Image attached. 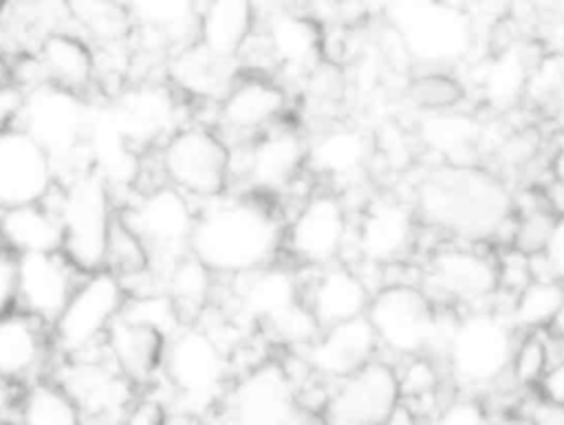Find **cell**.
<instances>
[{"instance_id":"6da1fadb","label":"cell","mask_w":564,"mask_h":425,"mask_svg":"<svg viewBox=\"0 0 564 425\" xmlns=\"http://www.w3.org/2000/svg\"><path fill=\"white\" fill-rule=\"evenodd\" d=\"M284 214L264 196L229 189L198 203L189 251L218 277H236L282 258Z\"/></svg>"},{"instance_id":"7a4b0ae2","label":"cell","mask_w":564,"mask_h":425,"mask_svg":"<svg viewBox=\"0 0 564 425\" xmlns=\"http://www.w3.org/2000/svg\"><path fill=\"white\" fill-rule=\"evenodd\" d=\"M236 374L234 357L205 322H187L165 341L159 383L167 390V421L218 412Z\"/></svg>"},{"instance_id":"3957f363","label":"cell","mask_w":564,"mask_h":425,"mask_svg":"<svg viewBox=\"0 0 564 425\" xmlns=\"http://www.w3.org/2000/svg\"><path fill=\"white\" fill-rule=\"evenodd\" d=\"M416 205L421 216L441 229L465 238H489L511 218L513 198L491 172L443 163L421 178Z\"/></svg>"},{"instance_id":"277c9868","label":"cell","mask_w":564,"mask_h":425,"mask_svg":"<svg viewBox=\"0 0 564 425\" xmlns=\"http://www.w3.org/2000/svg\"><path fill=\"white\" fill-rule=\"evenodd\" d=\"M46 198L62 220V251L84 273L106 269V247L119 211L110 183L93 165H82L59 174Z\"/></svg>"},{"instance_id":"5b68a950","label":"cell","mask_w":564,"mask_h":425,"mask_svg":"<svg viewBox=\"0 0 564 425\" xmlns=\"http://www.w3.org/2000/svg\"><path fill=\"white\" fill-rule=\"evenodd\" d=\"M324 24L317 15L293 2L262 9L260 26L240 57V68L262 70L286 79H304L324 59Z\"/></svg>"},{"instance_id":"8992f818","label":"cell","mask_w":564,"mask_h":425,"mask_svg":"<svg viewBox=\"0 0 564 425\" xmlns=\"http://www.w3.org/2000/svg\"><path fill=\"white\" fill-rule=\"evenodd\" d=\"M150 154L156 178L198 203L231 187V145L212 123H183Z\"/></svg>"},{"instance_id":"52a82bcc","label":"cell","mask_w":564,"mask_h":425,"mask_svg":"<svg viewBox=\"0 0 564 425\" xmlns=\"http://www.w3.org/2000/svg\"><path fill=\"white\" fill-rule=\"evenodd\" d=\"M308 137L291 117L260 134L231 145V187L264 198H280L308 170Z\"/></svg>"},{"instance_id":"ba28073f","label":"cell","mask_w":564,"mask_h":425,"mask_svg":"<svg viewBox=\"0 0 564 425\" xmlns=\"http://www.w3.org/2000/svg\"><path fill=\"white\" fill-rule=\"evenodd\" d=\"M383 18L405 53L425 64L456 62L474 44L471 15L449 0H383Z\"/></svg>"},{"instance_id":"9c48e42d","label":"cell","mask_w":564,"mask_h":425,"mask_svg":"<svg viewBox=\"0 0 564 425\" xmlns=\"http://www.w3.org/2000/svg\"><path fill=\"white\" fill-rule=\"evenodd\" d=\"M90 112L93 103L88 97L53 84H40L24 90V103L15 126L26 130L51 154L59 176L68 170L90 165L86 152Z\"/></svg>"},{"instance_id":"30bf717a","label":"cell","mask_w":564,"mask_h":425,"mask_svg":"<svg viewBox=\"0 0 564 425\" xmlns=\"http://www.w3.org/2000/svg\"><path fill=\"white\" fill-rule=\"evenodd\" d=\"M119 216L152 253L154 269L189 253L198 200L165 181L139 183L119 200Z\"/></svg>"},{"instance_id":"8fae6325","label":"cell","mask_w":564,"mask_h":425,"mask_svg":"<svg viewBox=\"0 0 564 425\" xmlns=\"http://www.w3.org/2000/svg\"><path fill=\"white\" fill-rule=\"evenodd\" d=\"M218 416L225 423L240 425H284L313 418L300 401L297 383L286 361L278 357H264L236 372Z\"/></svg>"},{"instance_id":"7c38bea8","label":"cell","mask_w":564,"mask_h":425,"mask_svg":"<svg viewBox=\"0 0 564 425\" xmlns=\"http://www.w3.org/2000/svg\"><path fill=\"white\" fill-rule=\"evenodd\" d=\"M128 288L110 269L82 275L66 306L51 324L57 357H73L104 346L110 326L123 313Z\"/></svg>"},{"instance_id":"4fadbf2b","label":"cell","mask_w":564,"mask_h":425,"mask_svg":"<svg viewBox=\"0 0 564 425\" xmlns=\"http://www.w3.org/2000/svg\"><path fill=\"white\" fill-rule=\"evenodd\" d=\"M350 236L341 196L333 189H311L284 218L282 258L297 269H317L341 260Z\"/></svg>"},{"instance_id":"5bb4252c","label":"cell","mask_w":564,"mask_h":425,"mask_svg":"<svg viewBox=\"0 0 564 425\" xmlns=\"http://www.w3.org/2000/svg\"><path fill=\"white\" fill-rule=\"evenodd\" d=\"M223 313L251 333H264L302 299V269L284 258L236 277H220Z\"/></svg>"},{"instance_id":"9a60e30c","label":"cell","mask_w":564,"mask_h":425,"mask_svg":"<svg viewBox=\"0 0 564 425\" xmlns=\"http://www.w3.org/2000/svg\"><path fill=\"white\" fill-rule=\"evenodd\" d=\"M75 399L82 418L90 423H121L141 390L110 361L104 346L90 352L57 357L51 372Z\"/></svg>"},{"instance_id":"2e32d148","label":"cell","mask_w":564,"mask_h":425,"mask_svg":"<svg viewBox=\"0 0 564 425\" xmlns=\"http://www.w3.org/2000/svg\"><path fill=\"white\" fill-rule=\"evenodd\" d=\"M286 117H291L289 86L269 73L240 68L220 99L214 101L212 126L229 145H236Z\"/></svg>"},{"instance_id":"e0dca14e","label":"cell","mask_w":564,"mask_h":425,"mask_svg":"<svg viewBox=\"0 0 564 425\" xmlns=\"http://www.w3.org/2000/svg\"><path fill=\"white\" fill-rule=\"evenodd\" d=\"M108 99L106 106L115 126L143 154L187 123L183 121L187 99L167 79H132Z\"/></svg>"},{"instance_id":"ac0fdd59","label":"cell","mask_w":564,"mask_h":425,"mask_svg":"<svg viewBox=\"0 0 564 425\" xmlns=\"http://www.w3.org/2000/svg\"><path fill=\"white\" fill-rule=\"evenodd\" d=\"M366 317L377 333L379 346L403 357L425 352L441 330L427 293L403 282L375 291Z\"/></svg>"},{"instance_id":"d6986e66","label":"cell","mask_w":564,"mask_h":425,"mask_svg":"<svg viewBox=\"0 0 564 425\" xmlns=\"http://www.w3.org/2000/svg\"><path fill=\"white\" fill-rule=\"evenodd\" d=\"M513 337L507 322L494 313H471L458 319L447 337L449 368L463 383L498 381L511 366Z\"/></svg>"},{"instance_id":"ffe728a7","label":"cell","mask_w":564,"mask_h":425,"mask_svg":"<svg viewBox=\"0 0 564 425\" xmlns=\"http://www.w3.org/2000/svg\"><path fill=\"white\" fill-rule=\"evenodd\" d=\"M401 401L399 374L383 359H372L352 374L330 383L322 421L335 425L388 423Z\"/></svg>"},{"instance_id":"44dd1931","label":"cell","mask_w":564,"mask_h":425,"mask_svg":"<svg viewBox=\"0 0 564 425\" xmlns=\"http://www.w3.org/2000/svg\"><path fill=\"white\" fill-rule=\"evenodd\" d=\"M82 275L62 249L15 255V306L53 324Z\"/></svg>"},{"instance_id":"7402d4cb","label":"cell","mask_w":564,"mask_h":425,"mask_svg":"<svg viewBox=\"0 0 564 425\" xmlns=\"http://www.w3.org/2000/svg\"><path fill=\"white\" fill-rule=\"evenodd\" d=\"M55 183L51 154L20 126L0 128V209L44 200Z\"/></svg>"},{"instance_id":"603a6c76","label":"cell","mask_w":564,"mask_h":425,"mask_svg":"<svg viewBox=\"0 0 564 425\" xmlns=\"http://www.w3.org/2000/svg\"><path fill=\"white\" fill-rule=\"evenodd\" d=\"M57 350L51 324L40 317L11 308L0 315V379L22 388L53 372Z\"/></svg>"},{"instance_id":"cb8c5ba5","label":"cell","mask_w":564,"mask_h":425,"mask_svg":"<svg viewBox=\"0 0 564 425\" xmlns=\"http://www.w3.org/2000/svg\"><path fill=\"white\" fill-rule=\"evenodd\" d=\"M357 255L372 266L401 262L414 244V214L392 196H372L359 211L352 229Z\"/></svg>"},{"instance_id":"d4e9b609","label":"cell","mask_w":564,"mask_h":425,"mask_svg":"<svg viewBox=\"0 0 564 425\" xmlns=\"http://www.w3.org/2000/svg\"><path fill=\"white\" fill-rule=\"evenodd\" d=\"M379 339L368 317L326 326L313 341L295 350L306 368L322 381L335 383L377 357Z\"/></svg>"},{"instance_id":"484cf974","label":"cell","mask_w":564,"mask_h":425,"mask_svg":"<svg viewBox=\"0 0 564 425\" xmlns=\"http://www.w3.org/2000/svg\"><path fill=\"white\" fill-rule=\"evenodd\" d=\"M370 297L366 280L341 260L302 269V299L322 328L366 315Z\"/></svg>"},{"instance_id":"4316f807","label":"cell","mask_w":564,"mask_h":425,"mask_svg":"<svg viewBox=\"0 0 564 425\" xmlns=\"http://www.w3.org/2000/svg\"><path fill=\"white\" fill-rule=\"evenodd\" d=\"M42 84L88 97L99 92L95 46L75 29L64 26L46 33L33 48Z\"/></svg>"},{"instance_id":"83f0119b","label":"cell","mask_w":564,"mask_h":425,"mask_svg":"<svg viewBox=\"0 0 564 425\" xmlns=\"http://www.w3.org/2000/svg\"><path fill=\"white\" fill-rule=\"evenodd\" d=\"M262 20V0H198L196 37L209 55L240 64Z\"/></svg>"},{"instance_id":"f1b7e54d","label":"cell","mask_w":564,"mask_h":425,"mask_svg":"<svg viewBox=\"0 0 564 425\" xmlns=\"http://www.w3.org/2000/svg\"><path fill=\"white\" fill-rule=\"evenodd\" d=\"M427 262V282L443 297L478 302L500 288V262L471 249L438 247Z\"/></svg>"},{"instance_id":"f546056e","label":"cell","mask_w":564,"mask_h":425,"mask_svg":"<svg viewBox=\"0 0 564 425\" xmlns=\"http://www.w3.org/2000/svg\"><path fill=\"white\" fill-rule=\"evenodd\" d=\"M167 337L128 315H119L110 326L104 350L110 361L143 392L159 381Z\"/></svg>"},{"instance_id":"4dcf8cb0","label":"cell","mask_w":564,"mask_h":425,"mask_svg":"<svg viewBox=\"0 0 564 425\" xmlns=\"http://www.w3.org/2000/svg\"><path fill=\"white\" fill-rule=\"evenodd\" d=\"M375 154V139L355 126H328L308 139L306 170L313 178L348 183Z\"/></svg>"},{"instance_id":"1f68e13d","label":"cell","mask_w":564,"mask_h":425,"mask_svg":"<svg viewBox=\"0 0 564 425\" xmlns=\"http://www.w3.org/2000/svg\"><path fill=\"white\" fill-rule=\"evenodd\" d=\"M62 244V220L48 198L0 209V247L13 255L57 251Z\"/></svg>"},{"instance_id":"d6a6232c","label":"cell","mask_w":564,"mask_h":425,"mask_svg":"<svg viewBox=\"0 0 564 425\" xmlns=\"http://www.w3.org/2000/svg\"><path fill=\"white\" fill-rule=\"evenodd\" d=\"M156 284L178 306L185 322L200 319L216 302L220 277L192 251L154 269Z\"/></svg>"},{"instance_id":"836d02e7","label":"cell","mask_w":564,"mask_h":425,"mask_svg":"<svg viewBox=\"0 0 564 425\" xmlns=\"http://www.w3.org/2000/svg\"><path fill=\"white\" fill-rule=\"evenodd\" d=\"M68 26L95 51L132 46L137 22L123 0H66Z\"/></svg>"},{"instance_id":"e575fe53","label":"cell","mask_w":564,"mask_h":425,"mask_svg":"<svg viewBox=\"0 0 564 425\" xmlns=\"http://www.w3.org/2000/svg\"><path fill=\"white\" fill-rule=\"evenodd\" d=\"M419 139L430 152L443 156V163L474 165V156L482 141V128L478 119L454 112V108L438 110L427 112L421 119Z\"/></svg>"},{"instance_id":"d590c367","label":"cell","mask_w":564,"mask_h":425,"mask_svg":"<svg viewBox=\"0 0 564 425\" xmlns=\"http://www.w3.org/2000/svg\"><path fill=\"white\" fill-rule=\"evenodd\" d=\"M13 418L26 425L84 423L79 405L53 374L40 377L18 390Z\"/></svg>"},{"instance_id":"8d00e7d4","label":"cell","mask_w":564,"mask_h":425,"mask_svg":"<svg viewBox=\"0 0 564 425\" xmlns=\"http://www.w3.org/2000/svg\"><path fill=\"white\" fill-rule=\"evenodd\" d=\"M533 66L535 64H531L527 53L518 46H509L494 53L480 66L478 77L485 101L496 110L513 108L527 95Z\"/></svg>"},{"instance_id":"74e56055","label":"cell","mask_w":564,"mask_h":425,"mask_svg":"<svg viewBox=\"0 0 564 425\" xmlns=\"http://www.w3.org/2000/svg\"><path fill=\"white\" fill-rule=\"evenodd\" d=\"M137 29L161 35L172 48L194 42L198 0H123Z\"/></svg>"},{"instance_id":"f35d334b","label":"cell","mask_w":564,"mask_h":425,"mask_svg":"<svg viewBox=\"0 0 564 425\" xmlns=\"http://www.w3.org/2000/svg\"><path fill=\"white\" fill-rule=\"evenodd\" d=\"M564 304V280L557 277H531L516 295L511 304L513 326L542 330L549 328L555 313Z\"/></svg>"},{"instance_id":"ab89813d","label":"cell","mask_w":564,"mask_h":425,"mask_svg":"<svg viewBox=\"0 0 564 425\" xmlns=\"http://www.w3.org/2000/svg\"><path fill=\"white\" fill-rule=\"evenodd\" d=\"M410 101L425 110V112H438V110H452L465 99V86L443 70H430L423 75H416L408 86Z\"/></svg>"},{"instance_id":"60d3db41","label":"cell","mask_w":564,"mask_h":425,"mask_svg":"<svg viewBox=\"0 0 564 425\" xmlns=\"http://www.w3.org/2000/svg\"><path fill=\"white\" fill-rule=\"evenodd\" d=\"M399 390H401V401L408 407H414L421 401L436 403V392L441 385V377L436 366L421 352L408 357L405 368L399 372Z\"/></svg>"},{"instance_id":"b9f144b4","label":"cell","mask_w":564,"mask_h":425,"mask_svg":"<svg viewBox=\"0 0 564 425\" xmlns=\"http://www.w3.org/2000/svg\"><path fill=\"white\" fill-rule=\"evenodd\" d=\"M555 214L546 207H531L527 209L516 222H513V236H511V249L535 255L542 253L546 247V240L551 236V229L555 225Z\"/></svg>"},{"instance_id":"7bdbcfd3","label":"cell","mask_w":564,"mask_h":425,"mask_svg":"<svg viewBox=\"0 0 564 425\" xmlns=\"http://www.w3.org/2000/svg\"><path fill=\"white\" fill-rule=\"evenodd\" d=\"M549 368L546 341L538 333L524 337L520 346H516L509 372L518 385H538L544 370Z\"/></svg>"},{"instance_id":"ee69618b","label":"cell","mask_w":564,"mask_h":425,"mask_svg":"<svg viewBox=\"0 0 564 425\" xmlns=\"http://www.w3.org/2000/svg\"><path fill=\"white\" fill-rule=\"evenodd\" d=\"M542 148V137L533 126L513 130L511 134H507L500 145H498V159L507 165V167H524L531 159H535V154Z\"/></svg>"},{"instance_id":"f6af8a7d","label":"cell","mask_w":564,"mask_h":425,"mask_svg":"<svg viewBox=\"0 0 564 425\" xmlns=\"http://www.w3.org/2000/svg\"><path fill=\"white\" fill-rule=\"evenodd\" d=\"M375 152H381L392 167H403L410 161V143L401 128L394 123H386L379 130L375 139Z\"/></svg>"},{"instance_id":"bcb514c9","label":"cell","mask_w":564,"mask_h":425,"mask_svg":"<svg viewBox=\"0 0 564 425\" xmlns=\"http://www.w3.org/2000/svg\"><path fill=\"white\" fill-rule=\"evenodd\" d=\"M436 418L438 423H445V425H474V423H485L487 412L478 399L460 396L443 405Z\"/></svg>"},{"instance_id":"7dc6e473","label":"cell","mask_w":564,"mask_h":425,"mask_svg":"<svg viewBox=\"0 0 564 425\" xmlns=\"http://www.w3.org/2000/svg\"><path fill=\"white\" fill-rule=\"evenodd\" d=\"M542 258L546 262L549 275L564 280V214H560L555 218V225L551 229V236L546 240Z\"/></svg>"},{"instance_id":"c3c4849f","label":"cell","mask_w":564,"mask_h":425,"mask_svg":"<svg viewBox=\"0 0 564 425\" xmlns=\"http://www.w3.org/2000/svg\"><path fill=\"white\" fill-rule=\"evenodd\" d=\"M15 308V255L0 247V315Z\"/></svg>"},{"instance_id":"681fc988","label":"cell","mask_w":564,"mask_h":425,"mask_svg":"<svg viewBox=\"0 0 564 425\" xmlns=\"http://www.w3.org/2000/svg\"><path fill=\"white\" fill-rule=\"evenodd\" d=\"M540 388V399L549 401L553 405L564 407V359L557 363H551L542 379L538 381Z\"/></svg>"},{"instance_id":"f907efd6","label":"cell","mask_w":564,"mask_h":425,"mask_svg":"<svg viewBox=\"0 0 564 425\" xmlns=\"http://www.w3.org/2000/svg\"><path fill=\"white\" fill-rule=\"evenodd\" d=\"M18 390L15 385L7 383L0 379V421L2 418H13V410H15V399H18Z\"/></svg>"},{"instance_id":"816d5d0a","label":"cell","mask_w":564,"mask_h":425,"mask_svg":"<svg viewBox=\"0 0 564 425\" xmlns=\"http://www.w3.org/2000/svg\"><path fill=\"white\" fill-rule=\"evenodd\" d=\"M551 172H553V178L560 187H564V137L562 141L557 143L555 152H553V159H551Z\"/></svg>"},{"instance_id":"f5cc1de1","label":"cell","mask_w":564,"mask_h":425,"mask_svg":"<svg viewBox=\"0 0 564 425\" xmlns=\"http://www.w3.org/2000/svg\"><path fill=\"white\" fill-rule=\"evenodd\" d=\"M476 2L489 15H505L513 7L516 0H476Z\"/></svg>"},{"instance_id":"db71d44e","label":"cell","mask_w":564,"mask_h":425,"mask_svg":"<svg viewBox=\"0 0 564 425\" xmlns=\"http://www.w3.org/2000/svg\"><path fill=\"white\" fill-rule=\"evenodd\" d=\"M549 330H551L553 335H557V337H562V339H564V304L560 306V310L555 313L553 322L549 324Z\"/></svg>"},{"instance_id":"11a10c76","label":"cell","mask_w":564,"mask_h":425,"mask_svg":"<svg viewBox=\"0 0 564 425\" xmlns=\"http://www.w3.org/2000/svg\"><path fill=\"white\" fill-rule=\"evenodd\" d=\"M557 101H560V106H564V79H562V84H560V88L555 90V95H553Z\"/></svg>"},{"instance_id":"9f6ffc18","label":"cell","mask_w":564,"mask_h":425,"mask_svg":"<svg viewBox=\"0 0 564 425\" xmlns=\"http://www.w3.org/2000/svg\"><path fill=\"white\" fill-rule=\"evenodd\" d=\"M9 4H11V0H0V20H2V15L7 13V9H9Z\"/></svg>"},{"instance_id":"6f0895ef","label":"cell","mask_w":564,"mask_h":425,"mask_svg":"<svg viewBox=\"0 0 564 425\" xmlns=\"http://www.w3.org/2000/svg\"><path fill=\"white\" fill-rule=\"evenodd\" d=\"M333 2H335V4H337V2H348V0H333Z\"/></svg>"}]
</instances>
